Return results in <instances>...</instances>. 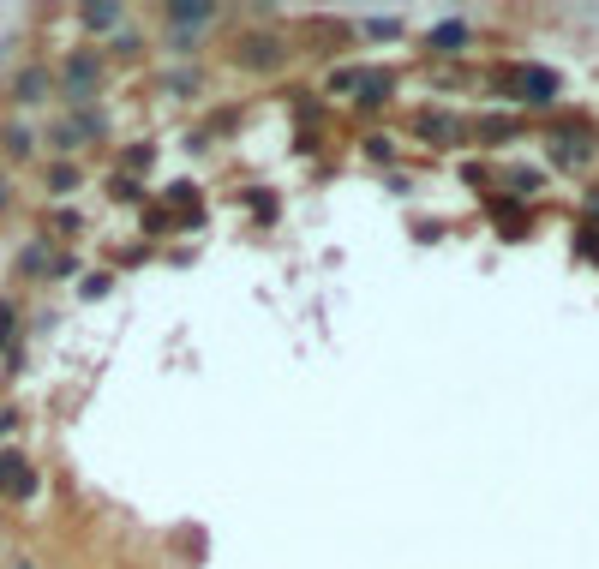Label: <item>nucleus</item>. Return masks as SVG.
I'll return each mask as SVG.
<instances>
[{"mask_svg": "<svg viewBox=\"0 0 599 569\" xmlns=\"http://www.w3.org/2000/svg\"><path fill=\"white\" fill-rule=\"evenodd\" d=\"M30 492H36V468L18 450H6L0 456V498H30Z\"/></svg>", "mask_w": 599, "mask_h": 569, "instance_id": "1", "label": "nucleus"}, {"mask_svg": "<svg viewBox=\"0 0 599 569\" xmlns=\"http://www.w3.org/2000/svg\"><path fill=\"white\" fill-rule=\"evenodd\" d=\"M516 96H534V102H552L558 96V72L552 66H516Z\"/></svg>", "mask_w": 599, "mask_h": 569, "instance_id": "2", "label": "nucleus"}, {"mask_svg": "<svg viewBox=\"0 0 599 569\" xmlns=\"http://www.w3.org/2000/svg\"><path fill=\"white\" fill-rule=\"evenodd\" d=\"M96 78H102V66H96L90 54H72V60H66V90H72V96H90Z\"/></svg>", "mask_w": 599, "mask_h": 569, "instance_id": "3", "label": "nucleus"}, {"mask_svg": "<svg viewBox=\"0 0 599 569\" xmlns=\"http://www.w3.org/2000/svg\"><path fill=\"white\" fill-rule=\"evenodd\" d=\"M474 42V30L462 24V18H444L438 30H432V48H468Z\"/></svg>", "mask_w": 599, "mask_h": 569, "instance_id": "4", "label": "nucleus"}, {"mask_svg": "<svg viewBox=\"0 0 599 569\" xmlns=\"http://www.w3.org/2000/svg\"><path fill=\"white\" fill-rule=\"evenodd\" d=\"M42 90H48V72H42V66H24V72H18V84H12V96H18V102H36Z\"/></svg>", "mask_w": 599, "mask_h": 569, "instance_id": "5", "label": "nucleus"}, {"mask_svg": "<svg viewBox=\"0 0 599 569\" xmlns=\"http://www.w3.org/2000/svg\"><path fill=\"white\" fill-rule=\"evenodd\" d=\"M84 24H90V30H108V24H120V6H90Z\"/></svg>", "mask_w": 599, "mask_h": 569, "instance_id": "6", "label": "nucleus"}, {"mask_svg": "<svg viewBox=\"0 0 599 569\" xmlns=\"http://www.w3.org/2000/svg\"><path fill=\"white\" fill-rule=\"evenodd\" d=\"M42 258H48L42 246H24V252H18V270H24V276H48V270H42Z\"/></svg>", "mask_w": 599, "mask_h": 569, "instance_id": "7", "label": "nucleus"}, {"mask_svg": "<svg viewBox=\"0 0 599 569\" xmlns=\"http://www.w3.org/2000/svg\"><path fill=\"white\" fill-rule=\"evenodd\" d=\"M12 336H18V306H12V300H0V348H6Z\"/></svg>", "mask_w": 599, "mask_h": 569, "instance_id": "8", "label": "nucleus"}, {"mask_svg": "<svg viewBox=\"0 0 599 569\" xmlns=\"http://www.w3.org/2000/svg\"><path fill=\"white\" fill-rule=\"evenodd\" d=\"M48 186H54V192H72V186H78V174H72L66 162H54V168H48Z\"/></svg>", "mask_w": 599, "mask_h": 569, "instance_id": "9", "label": "nucleus"}, {"mask_svg": "<svg viewBox=\"0 0 599 569\" xmlns=\"http://www.w3.org/2000/svg\"><path fill=\"white\" fill-rule=\"evenodd\" d=\"M168 18H174V24H204V18H210V6H174Z\"/></svg>", "mask_w": 599, "mask_h": 569, "instance_id": "10", "label": "nucleus"}, {"mask_svg": "<svg viewBox=\"0 0 599 569\" xmlns=\"http://www.w3.org/2000/svg\"><path fill=\"white\" fill-rule=\"evenodd\" d=\"M6 150L24 156V150H30V132H24V126H6Z\"/></svg>", "mask_w": 599, "mask_h": 569, "instance_id": "11", "label": "nucleus"}, {"mask_svg": "<svg viewBox=\"0 0 599 569\" xmlns=\"http://www.w3.org/2000/svg\"><path fill=\"white\" fill-rule=\"evenodd\" d=\"M0 210H6V174H0Z\"/></svg>", "mask_w": 599, "mask_h": 569, "instance_id": "12", "label": "nucleus"}]
</instances>
